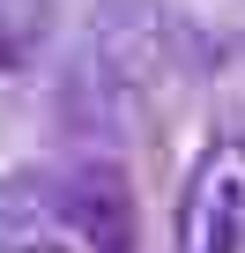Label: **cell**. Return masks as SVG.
Wrapping results in <instances>:
<instances>
[{
	"label": "cell",
	"mask_w": 245,
	"mask_h": 253,
	"mask_svg": "<svg viewBox=\"0 0 245 253\" xmlns=\"http://www.w3.org/2000/svg\"><path fill=\"white\" fill-rule=\"evenodd\" d=\"M178 253H245V142L201 149L178 194Z\"/></svg>",
	"instance_id": "6da1fadb"
},
{
	"label": "cell",
	"mask_w": 245,
	"mask_h": 253,
	"mask_svg": "<svg viewBox=\"0 0 245 253\" xmlns=\"http://www.w3.org/2000/svg\"><path fill=\"white\" fill-rule=\"evenodd\" d=\"M60 216L67 231L82 238V253H134V201L111 171H89L60 194Z\"/></svg>",
	"instance_id": "7a4b0ae2"
}]
</instances>
